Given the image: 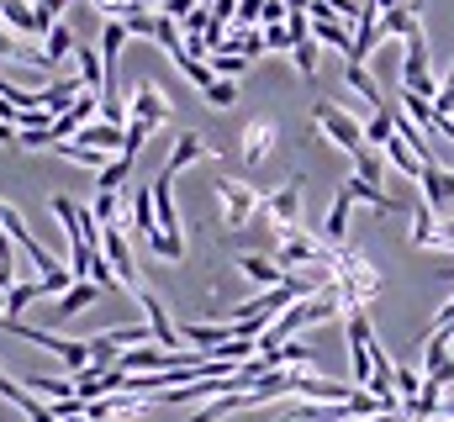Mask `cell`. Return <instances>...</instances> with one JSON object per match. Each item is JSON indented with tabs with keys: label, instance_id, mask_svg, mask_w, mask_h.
<instances>
[{
	"label": "cell",
	"instance_id": "1",
	"mask_svg": "<svg viewBox=\"0 0 454 422\" xmlns=\"http://www.w3.org/2000/svg\"><path fill=\"white\" fill-rule=\"evenodd\" d=\"M333 291H339V307L343 316L348 312H364L375 296H380V270L359 254V248H333Z\"/></svg>",
	"mask_w": 454,
	"mask_h": 422
},
{
	"label": "cell",
	"instance_id": "2",
	"mask_svg": "<svg viewBox=\"0 0 454 422\" xmlns=\"http://www.w3.org/2000/svg\"><path fill=\"white\" fill-rule=\"evenodd\" d=\"M212 196H217V211H223V227H227V232H243V227L259 216V201H264L254 185H243V180H232V175L212 180Z\"/></svg>",
	"mask_w": 454,
	"mask_h": 422
},
{
	"label": "cell",
	"instance_id": "3",
	"mask_svg": "<svg viewBox=\"0 0 454 422\" xmlns=\"http://www.w3.org/2000/svg\"><path fill=\"white\" fill-rule=\"evenodd\" d=\"M312 127L333 143V148H343L348 159L364 148V127H359V116H348L343 106H333V101H317L312 106Z\"/></svg>",
	"mask_w": 454,
	"mask_h": 422
},
{
	"label": "cell",
	"instance_id": "4",
	"mask_svg": "<svg viewBox=\"0 0 454 422\" xmlns=\"http://www.w3.org/2000/svg\"><path fill=\"white\" fill-rule=\"evenodd\" d=\"M301 201H307V180H301V175H291L275 196H264V201H259V216H264L275 232H291V227H301Z\"/></svg>",
	"mask_w": 454,
	"mask_h": 422
},
{
	"label": "cell",
	"instance_id": "5",
	"mask_svg": "<svg viewBox=\"0 0 454 422\" xmlns=\"http://www.w3.org/2000/svg\"><path fill=\"white\" fill-rule=\"evenodd\" d=\"M0 227H5V238H11V243H16L21 254H27V259L37 264V280H43V275H53V270H64V264H59V259H53V254H48V248H43V243L32 238L27 216H21L16 207H0Z\"/></svg>",
	"mask_w": 454,
	"mask_h": 422
},
{
	"label": "cell",
	"instance_id": "6",
	"mask_svg": "<svg viewBox=\"0 0 454 422\" xmlns=\"http://www.w3.org/2000/svg\"><path fill=\"white\" fill-rule=\"evenodd\" d=\"M175 101L153 85V80H137V90L127 96V121H143V127H169Z\"/></svg>",
	"mask_w": 454,
	"mask_h": 422
},
{
	"label": "cell",
	"instance_id": "7",
	"mask_svg": "<svg viewBox=\"0 0 454 422\" xmlns=\"http://www.w3.org/2000/svg\"><path fill=\"white\" fill-rule=\"evenodd\" d=\"M101 259L112 264L116 285L143 291V275H137V259H132V243H127V232H121V227H101Z\"/></svg>",
	"mask_w": 454,
	"mask_h": 422
},
{
	"label": "cell",
	"instance_id": "8",
	"mask_svg": "<svg viewBox=\"0 0 454 422\" xmlns=\"http://www.w3.org/2000/svg\"><path fill=\"white\" fill-rule=\"evenodd\" d=\"M137 307H143V322H148V332H153V343H159L164 354H180V348H185V343H180V327L169 322V307H164L148 285L137 291Z\"/></svg>",
	"mask_w": 454,
	"mask_h": 422
},
{
	"label": "cell",
	"instance_id": "9",
	"mask_svg": "<svg viewBox=\"0 0 454 422\" xmlns=\"http://www.w3.org/2000/svg\"><path fill=\"white\" fill-rule=\"evenodd\" d=\"M275 143H280V127H275L270 116H259V121H248V127H243L238 153H243V164H248V169H259V164L275 153Z\"/></svg>",
	"mask_w": 454,
	"mask_h": 422
},
{
	"label": "cell",
	"instance_id": "10",
	"mask_svg": "<svg viewBox=\"0 0 454 422\" xmlns=\"http://www.w3.org/2000/svg\"><path fill=\"white\" fill-rule=\"evenodd\" d=\"M148 196H153V222H159V232L185 238V232H180V207H175V180H169L164 169L148 180Z\"/></svg>",
	"mask_w": 454,
	"mask_h": 422
},
{
	"label": "cell",
	"instance_id": "11",
	"mask_svg": "<svg viewBox=\"0 0 454 422\" xmlns=\"http://www.w3.org/2000/svg\"><path fill=\"white\" fill-rule=\"evenodd\" d=\"M232 338H238L232 322H185V327H180V343L196 348V354H217V348L232 343Z\"/></svg>",
	"mask_w": 454,
	"mask_h": 422
},
{
	"label": "cell",
	"instance_id": "12",
	"mask_svg": "<svg viewBox=\"0 0 454 422\" xmlns=\"http://www.w3.org/2000/svg\"><path fill=\"white\" fill-rule=\"evenodd\" d=\"M212 153H217V148H212L201 132H180V137H175V148H169V159H164V175L175 180L180 169H191V164H201V159H212Z\"/></svg>",
	"mask_w": 454,
	"mask_h": 422
},
{
	"label": "cell",
	"instance_id": "13",
	"mask_svg": "<svg viewBox=\"0 0 454 422\" xmlns=\"http://www.w3.org/2000/svg\"><path fill=\"white\" fill-rule=\"evenodd\" d=\"M418 185H423V207L434 211V216L454 201V169H444V164H428Z\"/></svg>",
	"mask_w": 454,
	"mask_h": 422
},
{
	"label": "cell",
	"instance_id": "14",
	"mask_svg": "<svg viewBox=\"0 0 454 422\" xmlns=\"http://www.w3.org/2000/svg\"><path fill=\"white\" fill-rule=\"evenodd\" d=\"M80 96H85V80H80V74H64V80H53V85H43V90H37V101H43L48 116H64Z\"/></svg>",
	"mask_w": 454,
	"mask_h": 422
},
{
	"label": "cell",
	"instance_id": "15",
	"mask_svg": "<svg viewBox=\"0 0 454 422\" xmlns=\"http://www.w3.org/2000/svg\"><path fill=\"white\" fill-rule=\"evenodd\" d=\"M238 275H243V280H254V285H264V291L286 285V270H280L275 259H264V254H238Z\"/></svg>",
	"mask_w": 454,
	"mask_h": 422
},
{
	"label": "cell",
	"instance_id": "16",
	"mask_svg": "<svg viewBox=\"0 0 454 422\" xmlns=\"http://www.w3.org/2000/svg\"><path fill=\"white\" fill-rule=\"evenodd\" d=\"M348 201H359V207H370V211H380V216H402V201L396 196H386V185H364V180H354L348 175Z\"/></svg>",
	"mask_w": 454,
	"mask_h": 422
},
{
	"label": "cell",
	"instance_id": "17",
	"mask_svg": "<svg viewBox=\"0 0 454 422\" xmlns=\"http://www.w3.org/2000/svg\"><path fill=\"white\" fill-rule=\"evenodd\" d=\"M348 211H354V201H348V191H339L333 207H328V216H323V232H317L328 248H343V243H348Z\"/></svg>",
	"mask_w": 454,
	"mask_h": 422
},
{
	"label": "cell",
	"instance_id": "18",
	"mask_svg": "<svg viewBox=\"0 0 454 422\" xmlns=\"http://www.w3.org/2000/svg\"><path fill=\"white\" fill-rule=\"evenodd\" d=\"M312 43H317V48H333L343 59L354 53V32L343 27L339 16H317V21H312Z\"/></svg>",
	"mask_w": 454,
	"mask_h": 422
},
{
	"label": "cell",
	"instance_id": "19",
	"mask_svg": "<svg viewBox=\"0 0 454 422\" xmlns=\"http://www.w3.org/2000/svg\"><path fill=\"white\" fill-rule=\"evenodd\" d=\"M101 301V285H90V280H74L64 296H59V307H53V316H80V312H90Z\"/></svg>",
	"mask_w": 454,
	"mask_h": 422
},
{
	"label": "cell",
	"instance_id": "20",
	"mask_svg": "<svg viewBox=\"0 0 454 422\" xmlns=\"http://www.w3.org/2000/svg\"><path fill=\"white\" fill-rule=\"evenodd\" d=\"M359 127H364V148H386V143L396 137V106H380V111H370Z\"/></svg>",
	"mask_w": 454,
	"mask_h": 422
},
{
	"label": "cell",
	"instance_id": "21",
	"mask_svg": "<svg viewBox=\"0 0 454 422\" xmlns=\"http://www.w3.org/2000/svg\"><path fill=\"white\" fill-rule=\"evenodd\" d=\"M21 386H27V391H32L37 402H53V407L74 396V380H69V375H27Z\"/></svg>",
	"mask_w": 454,
	"mask_h": 422
},
{
	"label": "cell",
	"instance_id": "22",
	"mask_svg": "<svg viewBox=\"0 0 454 422\" xmlns=\"http://www.w3.org/2000/svg\"><path fill=\"white\" fill-rule=\"evenodd\" d=\"M343 85H348V90H354L359 101L370 106V111H380V106H386V96H380V85H375V74H370L364 64H348V69H343Z\"/></svg>",
	"mask_w": 454,
	"mask_h": 422
},
{
	"label": "cell",
	"instance_id": "23",
	"mask_svg": "<svg viewBox=\"0 0 454 422\" xmlns=\"http://www.w3.org/2000/svg\"><path fill=\"white\" fill-rule=\"evenodd\" d=\"M380 153H386V164H391V169H402L407 180H423V169H428V164H423V159H418V153H412V148H407L402 137H391V143H386Z\"/></svg>",
	"mask_w": 454,
	"mask_h": 422
},
{
	"label": "cell",
	"instance_id": "24",
	"mask_svg": "<svg viewBox=\"0 0 454 422\" xmlns=\"http://www.w3.org/2000/svg\"><path fill=\"white\" fill-rule=\"evenodd\" d=\"M116 21H121V32H127V37H148V43H153L159 11H137V5H121V11H116Z\"/></svg>",
	"mask_w": 454,
	"mask_h": 422
},
{
	"label": "cell",
	"instance_id": "25",
	"mask_svg": "<svg viewBox=\"0 0 454 422\" xmlns=\"http://www.w3.org/2000/svg\"><path fill=\"white\" fill-rule=\"evenodd\" d=\"M386 169H391V164H386V153H380V148H359V153H354V180L380 185V180H386Z\"/></svg>",
	"mask_w": 454,
	"mask_h": 422
},
{
	"label": "cell",
	"instance_id": "26",
	"mask_svg": "<svg viewBox=\"0 0 454 422\" xmlns=\"http://www.w3.org/2000/svg\"><path fill=\"white\" fill-rule=\"evenodd\" d=\"M74 53V32H69V21H59L48 37H43V64H64Z\"/></svg>",
	"mask_w": 454,
	"mask_h": 422
},
{
	"label": "cell",
	"instance_id": "27",
	"mask_svg": "<svg viewBox=\"0 0 454 422\" xmlns=\"http://www.w3.org/2000/svg\"><path fill=\"white\" fill-rule=\"evenodd\" d=\"M48 153H59V159H69V164H85V169H96V175H101V169L112 164L106 153H96V148H85V143H53Z\"/></svg>",
	"mask_w": 454,
	"mask_h": 422
},
{
	"label": "cell",
	"instance_id": "28",
	"mask_svg": "<svg viewBox=\"0 0 454 422\" xmlns=\"http://www.w3.org/2000/svg\"><path fill=\"white\" fill-rule=\"evenodd\" d=\"M37 296H43V285H37V280H27V285H11V291H5V316H0V322H21V312H27Z\"/></svg>",
	"mask_w": 454,
	"mask_h": 422
},
{
	"label": "cell",
	"instance_id": "29",
	"mask_svg": "<svg viewBox=\"0 0 454 422\" xmlns=\"http://www.w3.org/2000/svg\"><path fill=\"white\" fill-rule=\"evenodd\" d=\"M169 59H175V69H180V74H185V80H191V85H196V90H201V96H207V90H212V69H207V64H201V59H191V53H185V48H180V53H169Z\"/></svg>",
	"mask_w": 454,
	"mask_h": 422
},
{
	"label": "cell",
	"instance_id": "30",
	"mask_svg": "<svg viewBox=\"0 0 454 422\" xmlns=\"http://www.w3.org/2000/svg\"><path fill=\"white\" fill-rule=\"evenodd\" d=\"M74 64H80L85 90H96V96H101V80H106V74H101V53H90V48H80V43H74Z\"/></svg>",
	"mask_w": 454,
	"mask_h": 422
},
{
	"label": "cell",
	"instance_id": "31",
	"mask_svg": "<svg viewBox=\"0 0 454 422\" xmlns=\"http://www.w3.org/2000/svg\"><path fill=\"white\" fill-rule=\"evenodd\" d=\"M143 243H148V254H153V259H169V264H180V259H185V238H169V232H148Z\"/></svg>",
	"mask_w": 454,
	"mask_h": 422
},
{
	"label": "cell",
	"instance_id": "32",
	"mask_svg": "<svg viewBox=\"0 0 454 422\" xmlns=\"http://www.w3.org/2000/svg\"><path fill=\"white\" fill-rule=\"evenodd\" d=\"M127 175H132V159H127V153H116L112 164H106V169H101V180H96V185H101V196H116V191H121V180H127Z\"/></svg>",
	"mask_w": 454,
	"mask_h": 422
},
{
	"label": "cell",
	"instance_id": "33",
	"mask_svg": "<svg viewBox=\"0 0 454 422\" xmlns=\"http://www.w3.org/2000/svg\"><path fill=\"white\" fill-rule=\"evenodd\" d=\"M434 227H439V216H434V211H428L423 201H418V207H412V232H407V238H412V248H428Z\"/></svg>",
	"mask_w": 454,
	"mask_h": 422
},
{
	"label": "cell",
	"instance_id": "34",
	"mask_svg": "<svg viewBox=\"0 0 454 422\" xmlns=\"http://www.w3.org/2000/svg\"><path fill=\"white\" fill-rule=\"evenodd\" d=\"M132 227H137L143 238H148V232H159V222H153V196H148V185H143V191L132 196Z\"/></svg>",
	"mask_w": 454,
	"mask_h": 422
},
{
	"label": "cell",
	"instance_id": "35",
	"mask_svg": "<svg viewBox=\"0 0 454 422\" xmlns=\"http://www.w3.org/2000/svg\"><path fill=\"white\" fill-rule=\"evenodd\" d=\"M317 53H323V48H317L312 37L291 48V64H296V74H301V80H317Z\"/></svg>",
	"mask_w": 454,
	"mask_h": 422
},
{
	"label": "cell",
	"instance_id": "36",
	"mask_svg": "<svg viewBox=\"0 0 454 422\" xmlns=\"http://www.w3.org/2000/svg\"><path fill=\"white\" fill-rule=\"evenodd\" d=\"M90 216H96L101 227H121V196H96V201H90Z\"/></svg>",
	"mask_w": 454,
	"mask_h": 422
},
{
	"label": "cell",
	"instance_id": "37",
	"mask_svg": "<svg viewBox=\"0 0 454 422\" xmlns=\"http://www.w3.org/2000/svg\"><path fill=\"white\" fill-rule=\"evenodd\" d=\"M391 386H396V402H412V396L423 391V375H418V370H407V364H396Z\"/></svg>",
	"mask_w": 454,
	"mask_h": 422
},
{
	"label": "cell",
	"instance_id": "38",
	"mask_svg": "<svg viewBox=\"0 0 454 422\" xmlns=\"http://www.w3.org/2000/svg\"><path fill=\"white\" fill-rule=\"evenodd\" d=\"M259 32H264V53H291V48H296L286 21H280V27H259Z\"/></svg>",
	"mask_w": 454,
	"mask_h": 422
},
{
	"label": "cell",
	"instance_id": "39",
	"mask_svg": "<svg viewBox=\"0 0 454 422\" xmlns=\"http://www.w3.org/2000/svg\"><path fill=\"white\" fill-rule=\"evenodd\" d=\"M232 101H238V85H232V80H212V90H207V106L227 111Z\"/></svg>",
	"mask_w": 454,
	"mask_h": 422
},
{
	"label": "cell",
	"instance_id": "40",
	"mask_svg": "<svg viewBox=\"0 0 454 422\" xmlns=\"http://www.w3.org/2000/svg\"><path fill=\"white\" fill-rule=\"evenodd\" d=\"M201 5H207V0H164V5H159V16H169V21L180 27V21H185L191 11H201Z\"/></svg>",
	"mask_w": 454,
	"mask_h": 422
},
{
	"label": "cell",
	"instance_id": "41",
	"mask_svg": "<svg viewBox=\"0 0 454 422\" xmlns=\"http://www.w3.org/2000/svg\"><path fill=\"white\" fill-rule=\"evenodd\" d=\"M148 132H153V127H143V121H127V148H121V153H127V159H137V153H143V143H148Z\"/></svg>",
	"mask_w": 454,
	"mask_h": 422
},
{
	"label": "cell",
	"instance_id": "42",
	"mask_svg": "<svg viewBox=\"0 0 454 422\" xmlns=\"http://www.w3.org/2000/svg\"><path fill=\"white\" fill-rule=\"evenodd\" d=\"M207 11H212V27H227L238 16V0H207Z\"/></svg>",
	"mask_w": 454,
	"mask_h": 422
},
{
	"label": "cell",
	"instance_id": "43",
	"mask_svg": "<svg viewBox=\"0 0 454 422\" xmlns=\"http://www.w3.org/2000/svg\"><path fill=\"white\" fill-rule=\"evenodd\" d=\"M396 5H407V0H370V11H380V16H386V11H396Z\"/></svg>",
	"mask_w": 454,
	"mask_h": 422
},
{
	"label": "cell",
	"instance_id": "44",
	"mask_svg": "<svg viewBox=\"0 0 454 422\" xmlns=\"http://www.w3.org/2000/svg\"><path fill=\"white\" fill-rule=\"evenodd\" d=\"M127 5H137V11H159L164 0H127Z\"/></svg>",
	"mask_w": 454,
	"mask_h": 422
},
{
	"label": "cell",
	"instance_id": "45",
	"mask_svg": "<svg viewBox=\"0 0 454 422\" xmlns=\"http://www.w3.org/2000/svg\"><path fill=\"white\" fill-rule=\"evenodd\" d=\"M359 422H402V412H380V418H359Z\"/></svg>",
	"mask_w": 454,
	"mask_h": 422
},
{
	"label": "cell",
	"instance_id": "46",
	"mask_svg": "<svg viewBox=\"0 0 454 422\" xmlns=\"http://www.w3.org/2000/svg\"><path fill=\"white\" fill-rule=\"evenodd\" d=\"M0 143H16V127H5V121H0Z\"/></svg>",
	"mask_w": 454,
	"mask_h": 422
},
{
	"label": "cell",
	"instance_id": "47",
	"mask_svg": "<svg viewBox=\"0 0 454 422\" xmlns=\"http://www.w3.org/2000/svg\"><path fill=\"white\" fill-rule=\"evenodd\" d=\"M0 316H5V296H0Z\"/></svg>",
	"mask_w": 454,
	"mask_h": 422
},
{
	"label": "cell",
	"instance_id": "48",
	"mask_svg": "<svg viewBox=\"0 0 454 422\" xmlns=\"http://www.w3.org/2000/svg\"><path fill=\"white\" fill-rule=\"evenodd\" d=\"M450 348H454V338H450Z\"/></svg>",
	"mask_w": 454,
	"mask_h": 422
},
{
	"label": "cell",
	"instance_id": "49",
	"mask_svg": "<svg viewBox=\"0 0 454 422\" xmlns=\"http://www.w3.org/2000/svg\"><path fill=\"white\" fill-rule=\"evenodd\" d=\"M0 375H5V370H0Z\"/></svg>",
	"mask_w": 454,
	"mask_h": 422
}]
</instances>
